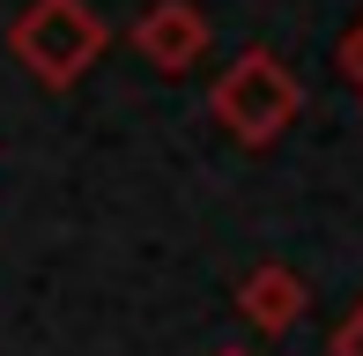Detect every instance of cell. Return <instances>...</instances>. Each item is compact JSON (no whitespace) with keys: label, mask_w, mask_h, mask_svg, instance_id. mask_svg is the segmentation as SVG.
<instances>
[{"label":"cell","mask_w":363,"mask_h":356,"mask_svg":"<svg viewBox=\"0 0 363 356\" xmlns=\"http://www.w3.org/2000/svg\"><path fill=\"white\" fill-rule=\"evenodd\" d=\"M126 38H134V52L156 74H193L208 60V45H216V23H208L201 0H148Z\"/></svg>","instance_id":"3957f363"},{"label":"cell","mask_w":363,"mask_h":356,"mask_svg":"<svg viewBox=\"0 0 363 356\" xmlns=\"http://www.w3.org/2000/svg\"><path fill=\"white\" fill-rule=\"evenodd\" d=\"M304 304H311L304 274L282 267V260H259L238 282V312H245V327H259V334H289L296 319H304Z\"/></svg>","instance_id":"277c9868"},{"label":"cell","mask_w":363,"mask_h":356,"mask_svg":"<svg viewBox=\"0 0 363 356\" xmlns=\"http://www.w3.org/2000/svg\"><path fill=\"white\" fill-rule=\"evenodd\" d=\"M334 356H363V304H356V312L334 327Z\"/></svg>","instance_id":"8992f818"},{"label":"cell","mask_w":363,"mask_h":356,"mask_svg":"<svg viewBox=\"0 0 363 356\" xmlns=\"http://www.w3.org/2000/svg\"><path fill=\"white\" fill-rule=\"evenodd\" d=\"M104 45H111V30L89 0H30L8 23V52L38 89H74L104 60Z\"/></svg>","instance_id":"7a4b0ae2"},{"label":"cell","mask_w":363,"mask_h":356,"mask_svg":"<svg viewBox=\"0 0 363 356\" xmlns=\"http://www.w3.org/2000/svg\"><path fill=\"white\" fill-rule=\"evenodd\" d=\"M216 356H252V349H216Z\"/></svg>","instance_id":"52a82bcc"},{"label":"cell","mask_w":363,"mask_h":356,"mask_svg":"<svg viewBox=\"0 0 363 356\" xmlns=\"http://www.w3.org/2000/svg\"><path fill=\"white\" fill-rule=\"evenodd\" d=\"M208 111H216V126L238 141V149H274V141L296 126V111H304V82H296V67L282 52L245 45V52L216 74Z\"/></svg>","instance_id":"6da1fadb"},{"label":"cell","mask_w":363,"mask_h":356,"mask_svg":"<svg viewBox=\"0 0 363 356\" xmlns=\"http://www.w3.org/2000/svg\"><path fill=\"white\" fill-rule=\"evenodd\" d=\"M341 74H349V89L363 96V15H356V30L341 38Z\"/></svg>","instance_id":"5b68a950"}]
</instances>
